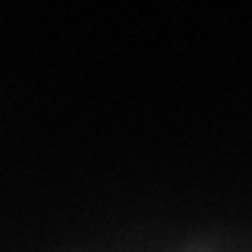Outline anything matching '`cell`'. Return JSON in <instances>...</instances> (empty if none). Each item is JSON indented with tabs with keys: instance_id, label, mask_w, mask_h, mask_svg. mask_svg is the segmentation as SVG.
<instances>
[{
	"instance_id": "6da1fadb",
	"label": "cell",
	"mask_w": 252,
	"mask_h": 252,
	"mask_svg": "<svg viewBox=\"0 0 252 252\" xmlns=\"http://www.w3.org/2000/svg\"><path fill=\"white\" fill-rule=\"evenodd\" d=\"M167 252H252V236L240 224H211L186 233Z\"/></svg>"
},
{
	"instance_id": "7a4b0ae2",
	"label": "cell",
	"mask_w": 252,
	"mask_h": 252,
	"mask_svg": "<svg viewBox=\"0 0 252 252\" xmlns=\"http://www.w3.org/2000/svg\"><path fill=\"white\" fill-rule=\"evenodd\" d=\"M47 252H98V249L82 246V243H63V246H54V249H47Z\"/></svg>"
}]
</instances>
